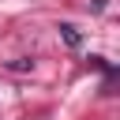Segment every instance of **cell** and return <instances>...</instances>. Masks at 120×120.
<instances>
[{"mask_svg":"<svg viewBox=\"0 0 120 120\" xmlns=\"http://www.w3.org/2000/svg\"><path fill=\"white\" fill-rule=\"evenodd\" d=\"M56 30H60V38H64V41H68L71 49H79V45H82V34H79V30H75L71 22H60Z\"/></svg>","mask_w":120,"mask_h":120,"instance_id":"cell-1","label":"cell"},{"mask_svg":"<svg viewBox=\"0 0 120 120\" xmlns=\"http://www.w3.org/2000/svg\"><path fill=\"white\" fill-rule=\"evenodd\" d=\"M90 68H98V71H105V86L112 82V75H116V68L105 60V56H90Z\"/></svg>","mask_w":120,"mask_h":120,"instance_id":"cell-2","label":"cell"},{"mask_svg":"<svg viewBox=\"0 0 120 120\" xmlns=\"http://www.w3.org/2000/svg\"><path fill=\"white\" fill-rule=\"evenodd\" d=\"M105 4L109 0H90V11H105Z\"/></svg>","mask_w":120,"mask_h":120,"instance_id":"cell-3","label":"cell"}]
</instances>
